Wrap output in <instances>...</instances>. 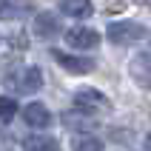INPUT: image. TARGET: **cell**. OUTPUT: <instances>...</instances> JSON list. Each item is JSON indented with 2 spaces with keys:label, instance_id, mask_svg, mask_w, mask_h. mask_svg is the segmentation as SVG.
Segmentation results:
<instances>
[{
  "label": "cell",
  "instance_id": "obj_14",
  "mask_svg": "<svg viewBox=\"0 0 151 151\" xmlns=\"http://www.w3.org/2000/svg\"><path fill=\"white\" fill-rule=\"evenodd\" d=\"M145 151H151V131L145 134Z\"/></svg>",
  "mask_w": 151,
  "mask_h": 151
},
{
  "label": "cell",
  "instance_id": "obj_11",
  "mask_svg": "<svg viewBox=\"0 0 151 151\" xmlns=\"http://www.w3.org/2000/svg\"><path fill=\"white\" fill-rule=\"evenodd\" d=\"M26 14V6H20L17 0H0V20H17Z\"/></svg>",
  "mask_w": 151,
  "mask_h": 151
},
{
  "label": "cell",
  "instance_id": "obj_9",
  "mask_svg": "<svg viewBox=\"0 0 151 151\" xmlns=\"http://www.w3.org/2000/svg\"><path fill=\"white\" fill-rule=\"evenodd\" d=\"M60 12L68 17H77V20H88L94 14L91 0H60Z\"/></svg>",
  "mask_w": 151,
  "mask_h": 151
},
{
  "label": "cell",
  "instance_id": "obj_1",
  "mask_svg": "<svg viewBox=\"0 0 151 151\" xmlns=\"http://www.w3.org/2000/svg\"><path fill=\"white\" fill-rule=\"evenodd\" d=\"M145 29L140 23H134V20H123V23H111L109 26V40L117 43V46H128V43H137L145 37Z\"/></svg>",
  "mask_w": 151,
  "mask_h": 151
},
{
  "label": "cell",
  "instance_id": "obj_2",
  "mask_svg": "<svg viewBox=\"0 0 151 151\" xmlns=\"http://www.w3.org/2000/svg\"><path fill=\"white\" fill-rule=\"evenodd\" d=\"M6 86H12L14 91L32 94V91H37V88H43V71L29 66V68H23V71H14V77H6Z\"/></svg>",
  "mask_w": 151,
  "mask_h": 151
},
{
  "label": "cell",
  "instance_id": "obj_12",
  "mask_svg": "<svg viewBox=\"0 0 151 151\" xmlns=\"http://www.w3.org/2000/svg\"><path fill=\"white\" fill-rule=\"evenodd\" d=\"M71 151H103V143L97 137H77L71 143Z\"/></svg>",
  "mask_w": 151,
  "mask_h": 151
},
{
  "label": "cell",
  "instance_id": "obj_3",
  "mask_svg": "<svg viewBox=\"0 0 151 151\" xmlns=\"http://www.w3.org/2000/svg\"><path fill=\"white\" fill-rule=\"evenodd\" d=\"M66 43L74 46V49H80V51H88V49H94L100 43V34L94 32V29H88V26H74V29L66 32Z\"/></svg>",
  "mask_w": 151,
  "mask_h": 151
},
{
  "label": "cell",
  "instance_id": "obj_7",
  "mask_svg": "<svg viewBox=\"0 0 151 151\" xmlns=\"http://www.w3.org/2000/svg\"><path fill=\"white\" fill-rule=\"evenodd\" d=\"M23 120L32 128H46L51 123V114H49V109H46L43 103H29V106L23 109Z\"/></svg>",
  "mask_w": 151,
  "mask_h": 151
},
{
  "label": "cell",
  "instance_id": "obj_10",
  "mask_svg": "<svg viewBox=\"0 0 151 151\" xmlns=\"http://www.w3.org/2000/svg\"><path fill=\"white\" fill-rule=\"evenodd\" d=\"M23 151H57V143L51 137H43V134H32L23 140Z\"/></svg>",
  "mask_w": 151,
  "mask_h": 151
},
{
  "label": "cell",
  "instance_id": "obj_4",
  "mask_svg": "<svg viewBox=\"0 0 151 151\" xmlns=\"http://www.w3.org/2000/svg\"><path fill=\"white\" fill-rule=\"evenodd\" d=\"M74 103L80 109H91V111H103L109 109V100H106V94L97 91V88H77L74 91Z\"/></svg>",
  "mask_w": 151,
  "mask_h": 151
},
{
  "label": "cell",
  "instance_id": "obj_5",
  "mask_svg": "<svg viewBox=\"0 0 151 151\" xmlns=\"http://www.w3.org/2000/svg\"><path fill=\"white\" fill-rule=\"evenodd\" d=\"M51 57L57 60L66 71H71V74H86V71L94 68V60H88V57H71L66 51H51Z\"/></svg>",
  "mask_w": 151,
  "mask_h": 151
},
{
  "label": "cell",
  "instance_id": "obj_8",
  "mask_svg": "<svg viewBox=\"0 0 151 151\" xmlns=\"http://www.w3.org/2000/svg\"><path fill=\"white\" fill-rule=\"evenodd\" d=\"M57 32H60V23H57V17L51 14V12H40V14L34 17V34L40 40H49Z\"/></svg>",
  "mask_w": 151,
  "mask_h": 151
},
{
  "label": "cell",
  "instance_id": "obj_6",
  "mask_svg": "<svg viewBox=\"0 0 151 151\" xmlns=\"http://www.w3.org/2000/svg\"><path fill=\"white\" fill-rule=\"evenodd\" d=\"M128 74L134 77L140 86L151 88V54H137V57L128 63Z\"/></svg>",
  "mask_w": 151,
  "mask_h": 151
},
{
  "label": "cell",
  "instance_id": "obj_13",
  "mask_svg": "<svg viewBox=\"0 0 151 151\" xmlns=\"http://www.w3.org/2000/svg\"><path fill=\"white\" fill-rule=\"evenodd\" d=\"M17 114V100L14 97H0V120L9 123V120H14Z\"/></svg>",
  "mask_w": 151,
  "mask_h": 151
}]
</instances>
